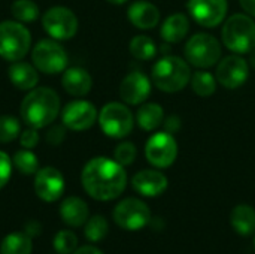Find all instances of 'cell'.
Here are the masks:
<instances>
[{"label": "cell", "instance_id": "cell-1", "mask_svg": "<svg viewBox=\"0 0 255 254\" xmlns=\"http://www.w3.org/2000/svg\"><path fill=\"white\" fill-rule=\"evenodd\" d=\"M81 183L88 196L106 202L117 199L124 192L127 174L117 160L99 156L85 163L81 172Z\"/></svg>", "mask_w": 255, "mask_h": 254}, {"label": "cell", "instance_id": "cell-19", "mask_svg": "<svg viewBox=\"0 0 255 254\" xmlns=\"http://www.w3.org/2000/svg\"><path fill=\"white\" fill-rule=\"evenodd\" d=\"M128 19L130 22L140 30H151L160 22V10L155 4L146 0H137L128 7Z\"/></svg>", "mask_w": 255, "mask_h": 254}, {"label": "cell", "instance_id": "cell-42", "mask_svg": "<svg viewBox=\"0 0 255 254\" xmlns=\"http://www.w3.org/2000/svg\"><path fill=\"white\" fill-rule=\"evenodd\" d=\"M106 1H109L111 4H124V3H127L128 0H106Z\"/></svg>", "mask_w": 255, "mask_h": 254}, {"label": "cell", "instance_id": "cell-10", "mask_svg": "<svg viewBox=\"0 0 255 254\" xmlns=\"http://www.w3.org/2000/svg\"><path fill=\"white\" fill-rule=\"evenodd\" d=\"M43 30L55 40H69L78 33V18L75 12L64 6H52L42 16Z\"/></svg>", "mask_w": 255, "mask_h": 254}, {"label": "cell", "instance_id": "cell-27", "mask_svg": "<svg viewBox=\"0 0 255 254\" xmlns=\"http://www.w3.org/2000/svg\"><path fill=\"white\" fill-rule=\"evenodd\" d=\"M130 52L134 58L142 60V61H148L152 60L157 54V45L155 42L148 37V36H136L131 39L130 42Z\"/></svg>", "mask_w": 255, "mask_h": 254}, {"label": "cell", "instance_id": "cell-2", "mask_svg": "<svg viewBox=\"0 0 255 254\" xmlns=\"http://www.w3.org/2000/svg\"><path fill=\"white\" fill-rule=\"evenodd\" d=\"M61 114L60 96L49 87H36L21 102V118L28 127L45 129Z\"/></svg>", "mask_w": 255, "mask_h": 254}, {"label": "cell", "instance_id": "cell-22", "mask_svg": "<svg viewBox=\"0 0 255 254\" xmlns=\"http://www.w3.org/2000/svg\"><path fill=\"white\" fill-rule=\"evenodd\" d=\"M190 31V19L187 15L178 12L166 18L161 25V37L167 43H179L182 42Z\"/></svg>", "mask_w": 255, "mask_h": 254}, {"label": "cell", "instance_id": "cell-14", "mask_svg": "<svg viewBox=\"0 0 255 254\" xmlns=\"http://www.w3.org/2000/svg\"><path fill=\"white\" fill-rule=\"evenodd\" d=\"M66 189L63 174L54 166L39 168L34 175V193L43 202L58 201Z\"/></svg>", "mask_w": 255, "mask_h": 254}, {"label": "cell", "instance_id": "cell-8", "mask_svg": "<svg viewBox=\"0 0 255 254\" xmlns=\"http://www.w3.org/2000/svg\"><path fill=\"white\" fill-rule=\"evenodd\" d=\"M221 58L220 42L208 33H197L185 45V60L199 69H209Z\"/></svg>", "mask_w": 255, "mask_h": 254}, {"label": "cell", "instance_id": "cell-40", "mask_svg": "<svg viewBox=\"0 0 255 254\" xmlns=\"http://www.w3.org/2000/svg\"><path fill=\"white\" fill-rule=\"evenodd\" d=\"M239 3L248 15L255 16V0H239Z\"/></svg>", "mask_w": 255, "mask_h": 254}, {"label": "cell", "instance_id": "cell-38", "mask_svg": "<svg viewBox=\"0 0 255 254\" xmlns=\"http://www.w3.org/2000/svg\"><path fill=\"white\" fill-rule=\"evenodd\" d=\"M24 232L30 237V238H36L42 234V223L37 220H30L25 223L24 226Z\"/></svg>", "mask_w": 255, "mask_h": 254}, {"label": "cell", "instance_id": "cell-9", "mask_svg": "<svg viewBox=\"0 0 255 254\" xmlns=\"http://www.w3.org/2000/svg\"><path fill=\"white\" fill-rule=\"evenodd\" d=\"M112 217L121 229L139 231L151 222V210L142 199L126 198L115 205Z\"/></svg>", "mask_w": 255, "mask_h": 254}, {"label": "cell", "instance_id": "cell-25", "mask_svg": "<svg viewBox=\"0 0 255 254\" xmlns=\"http://www.w3.org/2000/svg\"><path fill=\"white\" fill-rule=\"evenodd\" d=\"M33 238H30L24 231L7 234L1 244L0 254H31L33 253Z\"/></svg>", "mask_w": 255, "mask_h": 254}, {"label": "cell", "instance_id": "cell-29", "mask_svg": "<svg viewBox=\"0 0 255 254\" xmlns=\"http://www.w3.org/2000/svg\"><path fill=\"white\" fill-rule=\"evenodd\" d=\"M12 16L25 24V22H33L39 18V6L33 0H15L10 6Z\"/></svg>", "mask_w": 255, "mask_h": 254}, {"label": "cell", "instance_id": "cell-5", "mask_svg": "<svg viewBox=\"0 0 255 254\" xmlns=\"http://www.w3.org/2000/svg\"><path fill=\"white\" fill-rule=\"evenodd\" d=\"M31 49V33L19 21L0 22V57L6 61H19Z\"/></svg>", "mask_w": 255, "mask_h": 254}, {"label": "cell", "instance_id": "cell-3", "mask_svg": "<svg viewBox=\"0 0 255 254\" xmlns=\"http://www.w3.org/2000/svg\"><path fill=\"white\" fill-rule=\"evenodd\" d=\"M151 76L158 90L164 93H178L188 85L191 79V69L181 57L166 55L154 64Z\"/></svg>", "mask_w": 255, "mask_h": 254}, {"label": "cell", "instance_id": "cell-6", "mask_svg": "<svg viewBox=\"0 0 255 254\" xmlns=\"http://www.w3.org/2000/svg\"><path fill=\"white\" fill-rule=\"evenodd\" d=\"M102 132L114 139H123L133 132L134 115L127 105L120 102L106 103L97 117Z\"/></svg>", "mask_w": 255, "mask_h": 254}, {"label": "cell", "instance_id": "cell-23", "mask_svg": "<svg viewBox=\"0 0 255 254\" xmlns=\"http://www.w3.org/2000/svg\"><path fill=\"white\" fill-rule=\"evenodd\" d=\"M230 225L241 237H250L255 232V210L251 205H236L230 214Z\"/></svg>", "mask_w": 255, "mask_h": 254}, {"label": "cell", "instance_id": "cell-41", "mask_svg": "<svg viewBox=\"0 0 255 254\" xmlns=\"http://www.w3.org/2000/svg\"><path fill=\"white\" fill-rule=\"evenodd\" d=\"M248 64H250V67H253L255 70V48L250 52V60H248Z\"/></svg>", "mask_w": 255, "mask_h": 254}, {"label": "cell", "instance_id": "cell-7", "mask_svg": "<svg viewBox=\"0 0 255 254\" xmlns=\"http://www.w3.org/2000/svg\"><path fill=\"white\" fill-rule=\"evenodd\" d=\"M31 63L45 75H57L67 69L69 55L58 40L42 39L31 49Z\"/></svg>", "mask_w": 255, "mask_h": 254}, {"label": "cell", "instance_id": "cell-30", "mask_svg": "<svg viewBox=\"0 0 255 254\" xmlns=\"http://www.w3.org/2000/svg\"><path fill=\"white\" fill-rule=\"evenodd\" d=\"M12 163L24 175H36V172L39 171L37 156L31 150H27V148L16 151L12 157Z\"/></svg>", "mask_w": 255, "mask_h": 254}, {"label": "cell", "instance_id": "cell-34", "mask_svg": "<svg viewBox=\"0 0 255 254\" xmlns=\"http://www.w3.org/2000/svg\"><path fill=\"white\" fill-rule=\"evenodd\" d=\"M12 159L9 157L7 153L0 150V190L9 183L10 177H12Z\"/></svg>", "mask_w": 255, "mask_h": 254}, {"label": "cell", "instance_id": "cell-11", "mask_svg": "<svg viewBox=\"0 0 255 254\" xmlns=\"http://www.w3.org/2000/svg\"><path fill=\"white\" fill-rule=\"evenodd\" d=\"M145 156L146 160L158 168L166 169L172 166L178 157V144L172 133L169 132H157L154 133L145 145Z\"/></svg>", "mask_w": 255, "mask_h": 254}, {"label": "cell", "instance_id": "cell-32", "mask_svg": "<svg viewBox=\"0 0 255 254\" xmlns=\"http://www.w3.org/2000/svg\"><path fill=\"white\" fill-rule=\"evenodd\" d=\"M21 123L16 117L0 115V144H9L19 138Z\"/></svg>", "mask_w": 255, "mask_h": 254}, {"label": "cell", "instance_id": "cell-39", "mask_svg": "<svg viewBox=\"0 0 255 254\" xmlns=\"http://www.w3.org/2000/svg\"><path fill=\"white\" fill-rule=\"evenodd\" d=\"M72 254H105L102 250H99L97 247L94 246H82V247H78Z\"/></svg>", "mask_w": 255, "mask_h": 254}, {"label": "cell", "instance_id": "cell-26", "mask_svg": "<svg viewBox=\"0 0 255 254\" xmlns=\"http://www.w3.org/2000/svg\"><path fill=\"white\" fill-rule=\"evenodd\" d=\"M190 84L193 91L200 97H209L217 90V78L206 70H199L193 73Z\"/></svg>", "mask_w": 255, "mask_h": 254}, {"label": "cell", "instance_id": "cell-28", "mask_svg": "<svg viewBox=\"0 0 255 254\" xmlns=\"http://www.w3.org/2000/svg\"><path fill=\"white\" fill-rule=\"evenodd\" d=\"M108 232H109L108 220L100 214L90 217L84 225V235L91 243H99V241L105 240Z\"/></svg>", "mask_w": 255, "mask_h": 254}, {"label": "cell", "instance_id": "cell-12", "mask_svg": "<svg viewBox=\"0 0 255 254\" xmlns=\"http://www.w3.org/2000/svg\"><path fill=\"white\" fill-rule=\"evenodd\" d=\"M97 108L88 100H73L61 109L63 124L73 132H84L97 121Z\"/></svg>", "mask_w": 255, "mask_h": 254}, {"label": "cell", "instance_id": "cell-17", "mask_svg": "<svg viewBox=\"0 0 255 254\" xmlns=\"http://www.w3.org/2000/svg\"><path fill=\"white\" fill-rule=\"evenodd\" d=\"M133 189L146 198H155L167 190V177L157 169H142L131 178Z\"/></svg>", "mask_w": 255, "mask_h": 254}, {"label": "cell", "instance_id": "cell-36", "mask_svg": "<svg viewBox=\"0 0 255 254\" xmlns=\"http://www.w3.org/2000/svg\"><path fill=\"white\" fill-rule=\"evenodd\" d=\"M66 126L64 124H58V126H51L45 135V139L49 145L52 147H58L63 144L64 138H66Z\"/></svg>", "mask_w": 255, "mask_h": 254}, {"label": "cell", "instance_id": "cell-43", "mask_svg": "<svg viewBox=\"0 0 255 254\" xmlns=\"http://www.w3.org/2000/svg\"><path fill=\"white\" fill-rule=\"evenodd\" d=\"M254 247H255V238H254Z\"/></svg>", "mask_w": 255, "mask_h": 254}, {"label": "cell", "instance_id": "cell-18", "mask_svg": "<svg viewBox=\"0 0 255 254\" xmlns=\"http://www.w3.org/2000/svg\"><path fill=\"white\" fill-rule=\"evenodd\" d=\"M61 85L67 94L73 97H84L91 91L93 78L88 73V70L73 66V67H67L63 72Z\"/></svg>", "mask_w": 255, "mask_h": 254}, {"label": "cell", "instance_id": "cell-20", "mask_svg": "<svg viewBox=\"0 0 255 254\" xmlns=\"http://www.w3.org/2000/svg\"><path fill=\"white\" fill-rule=\"evenodd\" d=\"M60 217L70 228H81L90 219V208L79 196H69L60 205Z\"/></svg>", "mask_w": 255, "mask_h": 254}, {"label": "cell", "instance_id": "cell-21", "mask_svg": "<svg viewBox=\"0 0 255 254\" xmlns=\"http://www.w3.org/2000/svg\"><path fill=\"white\" fill-rule=\"evenodd\" d=\"M9 79L10 82L22 91H30L37 87L39 82V70L34 67L33 63L27 61H13L10 63L9 69Z\"/></svg>", "mask_w": 255, "mask_h": 254}, {"label": "cell", "instance_id": "cell-16", "mask_svg": "<svg viewBox=\"0 0 255 254\" xmlns=\"http://www.w3.org/2000/svg\"><path fill=\"white\" fill-rule=\"evenodd\" d=\"M151 81L142 72H131L120 84V97L127 105H142L151 94Z\"/></svg>", "mask_w": 255, "mask_h": 254}, {"label": "cell", "instance_id": "cell-13", "mask_svg": "<svg viewBox=\"0 0 255 254\" xmlns=\"http://www.w3.org/2000/svg\"><path fill=\"white\" fill-rule=\"evenodd\" d=\"M250 75V64L247 60H244L239 54L224 57L215 72L217 82L223 85L227 90H235L244 85Z\"/></svg>", "mask_w": 255, "mask_h": 254}, {"label": "cell", "instance_id": "cell-15", "mask_svg": "<svg viewBox=\"0 0 255 254\" xmlns=\"http://www.w3.org/2000/svg\"><path fill=\"white\" fill-rule=\"evenodd\" d=\"M187 6L191 18L208 28L220 25L227 13V0H188Z\"/></svg>", "mask_w": 255, "mask_h": 254}, {"label": "cell", "instance_id": "cell-37", "mask_svg": "<svg viewBox=\"0 0 255 254\" xmlns=\"http://www.w3.org/2000/svg\"><path fill=\"white\" fill-rule=\"evenodd\" d=\"M163 124H164V130L173 135L181 129V118L178 115H170L163 121Z\"/></svg>", "mask_w": 255, "mask_h": 254}, {"label": "cell", "instance_id": "cell-33", "mask_svg": "<svg viewBox=\"0 0 255 254\" xmlns=\"http://www.w3.org/2000/svg\"><path fill=\"white\" fill-rule=\"evenodd\" d=\"M137 157V148L133 142L124 141L118 144L114 150V160H117L121 166H130Z\"/></svg>", "mask_w": 255, "mask_h": 254}, {"label": "cell", "instance_id": "cell-35", "mask_svg": "<svg viewBox=\"0 0 255 254\" xmlns=\"http://www.w3.org/2000/svg\"><path fill=\"white\" fill-rule=\"evenodd\" d=\"M40 142V136L37 133V129L34 127H27L25 130H21L19 133V144L22 148L27 150H33L39 145Z\"/></svg>", "mask_w": 255, "mask_h": 254}, {"label": "cell", "instance_id": "cell-4", "mask_svg": "<svg viewBox=\"0 0 255 254\" xmlns=\"http://www.w3.org/2000/svg\"><path fill=\"white\" fill-rule=\"evenodd\" d=\"M223 43L235 54H250L255 48V22L245 13L232 15L221 30Z\"/></svg>", "mask_w": 255, "mask_h": 254}, {"label": "cell", "instance_id": "cell-24", "mask_svg": "<svg viewBox=\"0 0 255 254\" xmlns=\"http://www.w3.org/2000/svg\"><path fill=\"white\" fill-rule=\"evenodd\" d=\"M136 121L140 129L145 132L157 130L164 121V111L163 106L158 103H145L136 112Z\"/></svg>", "mask_w": 255, "mask_h": 254}, {"label": "cell", "instance_id": "cell-31", "mask_svg": "<svg viewBox=\"0 0 255 254\" xmlns=\"http://www.w3.org/2000/svg\"><path fill=\"white\" fill-rule=\"evenodd\" d=\"M52 247L57 254H72L78 249V237L69 229L58 231L52 240Z\"/></svg>", "mask_w": 255, "mask_h": 254}]
</instances>
